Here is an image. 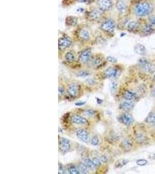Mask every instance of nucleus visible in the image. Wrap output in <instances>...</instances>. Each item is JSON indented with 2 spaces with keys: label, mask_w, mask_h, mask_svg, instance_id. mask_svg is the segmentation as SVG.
I'll use <instances>...</instances> for the list:
<instances>
[{
  "label": "nucleus",
  "mask_w": 155,
  "mask_h": 174,
  "mask_svg": "<svg viewBox=\"0 0 155 174\" xmlns=\"http://www.w3.org/2000/svg\"><path fill=\"white\" fill-rule=\"evenodd\" d=\"M153 10V6L148 2H140L134 8V13L138 16H145Z\"/></svg>",
  "instance_id": "1"
},
{
  "label": "nucleus",
  "mask_w": 155,
  "mask_h": 174,
  "mask_svg": "<svg viewBox=\"0 0 155 174\" xmlns=\"http://www.w3.org/2000/svg\"><path fill=\"white\" fill-rule=\"evenodd\" d=\"M139 66L145 71L151 73L155 70V66L153 64L147 60L145 58H141L138 61Z\"/></svg>",
  "instance_id": "2"
},
{
  "label": "nucleus",
  "mask_w": 155,
  "mask_h": 174,
  "mask_svg": "<svg viewBox=\"0 0 155 174\" xmlns=\"http://www.w3.org/2000/svg\"><path fill=\"white\" fill-rule=\"evenodd\" d=\"M116 28V23L111 19L105 20L101 26V29L106 33H113Z\"/></svg>",
  "instance_id": "3"
},
{
  "label": "nucleus",
  "mask_w": 155,
  "mask_h": 174,
  "mask_svg": "<svg viewBox=\"0 0 155 174\" xmlns=\"http://www.w3.org/2000/svg\"><path fill=\"white\" fill-rule=\"evenodd\" d=\"M91 58V50L87 48L81 53L79 56L78 61L82 64H86L90 61Z\"/></svg>",
  "instance_id": "4"
},
{
  "label": "nucleus",
  "mask_w": 155,
  "mask_h": 174,
  "mask_svg": "<svg viewBox=\"0 0 155 174\" xmlns=\"http://www.w3.org/2000/svg\"><path fill=\"white\" fill-rule=\"evenodd\" d=\"M97 5L99 9L101 11H108L112 7V2L111 0H98Z\"/></svg>",
  "instance_id": "5"
},
{
  "label": "nucleus",
  "mask_w": 155,
  "mask_h": 174,
  "mask_svg": "<svg viewBox=\"0 0 155 174\" xmlns=\"http://www.w3.org/2000/svg\"><path fill=\"white\" fill-rule=\"evenodd\" d=\"M72 41L71 38L68 36H64L60 38L58 41V46L59 48L61 50H64L71 45Z\"/></svg>",
  "instance_id": "6"
},
{
  "label": "nucleus",
  "mask_w": 155,
  "mask_h": 174,
  "mask_svg": "<svg viewBox=\"0 0 155 174\" xmlns=\"http://www.w3.org/2000/svg\"><path fill=\"white\" fill-rule=\"evenodd\" d=\"M59 148L62 153H66L70 151L71 148V142L69 139L62 138L59 142Z\"/></svg>",
  "instance_id": "7"
},
{
  "label": "nucleus",
  "mask_w": 155,
  "mask_h": 174,
  "mask_svg": "<svg viewBox=\"0 0 155 174\" xmlns=\"http://www.w3.org/2000/svg\"><path fill=\"white\" fill-rule=\"evenodd\" d=\"M79 89H80V86L77 84L73 83V84H70L68 87L67 92L69 96L72 97V98H75L78 94Z\"/></svg>",
  "instance_id": "8"
},
{
  "label": "nucleus",
  "mask_w": 155,
  "mask_h": 174,
  "mask_svg": "<svg viewBox=\"0 0 155 174\" xmlns=\"http://www.w3.org/2000/svg\"><path fill=\"white\" fill-rule=\"evenodd\" d=\"M71 122L74 124L80 125H86L88 122L86 118L78 114H74L71 117Z\"/></svg>",
  "instance_id": "9"
},
{
  "label": "nucleus",
  "mask_w": 155,
  "mask_h": 174,
  "mask_svg": "<svg viewBox=\"0 0 155 174\" xmlns=\"http://www.w3.org/2000/svg\"><path fill=\"white\" fill-rule=\"evenodd\" d=\"M76 136L80 140L86 142L90 140V135L89 133L86 130L78 129L76 130Z\"/></svg>",
  "instance_id": "10"
},
{
  "label": "nucleus",
  "mask_w": 155,
  "mask_h": 174,
  "mask_svg": "<svg viewBox=\"0 0 155 174\" xmlns=\"http://www.w3.org/2000/svg\"><path fill=\"white\" fill-rule=\"evenodd\" d=\"M121 122L125 125L129 126L134 122V118L129 113H124L121 114L120 117Z\"/></svg>",
  "instance_id": "11"
},
{
  "label": "nucleus",
  "mask_w": 155,
  "mask_h": 174,
  "mask_svg": "<svg viewBox=\"0 0 155 174\" xmlns=\"http://www.w3.org/2000/svg\"><path fill=\"white\" fill-rule=\"evenodd\" d=\"M134 102L132 100L125 99L121 103L120 107L125 112H129L134 108Z\"/></svg>",
  "instance_id": "12"
},
{
  "label": "nucleus",
  "mask_w": 155,
  "mask_h": 174,
  "mask_svg": "<svg viewBox=\"0 0 155 174\" xmlns=\"http://www.w3.org/2000/svg\"><path fill=\"white\" fill-rule=\"evenodd\" d=\"M118 74V70L115 68H109L108 69L106 70L104 73V75L106 77L111 79L116 78Z\"/></svg>",
  "instance_id": "13"
},
{
  "label": "nucleus",
  "mask_w": 155,
  "mask_h": 174,
  "mask_svg": "<svg viewBox=\"0 0 155 174\" xmlns=\"http://www.w3.org/2000/svg\"><path fill=\"white\" fill-rule=\"evenodd\" d=\"M78 38L83 41H87L90 38V32L85 28L80 29L78 32Z\"/></svg>",
  "instance_id": "14"
},
{
  "label": "nucleus",
  "mask_w": 155,
  "mask_h": 174,
  "mask_svg": "<svg viewBox=\"0 0 155 174\" xmlns=\"http://www.w3.org/2000/svg\"><path fill=\"white\" fill-rule=\"evenodd\" d=\"M133 146V143L132 140L129 138L123 139L121 143V147L126 152L129 151L132 149Z\"/></svg>",
  "instance_id": "15"
},
{
  "label": "nucleus",
  "mask_w": 155,
  "mask_h": 174,
  "mask_svg": "<svg viewBox=\"0 0 155 174\" xmlns=\"http://www.w3.org/2000/svg\"><path fill=\"white\" fill-rule=\"evenodd\" d=\"M102 14L99 10L96 9H94L89 12L88 13V17L89 18L93 20V21H97L100 19L101 17Z\"/></svg>",
  "instance_id": "16"
},
{
  "label": "nucleus",
  "mask_w": 155,
  "mask_h": 174,
  "mask_svg": "<svg viewBox=\"0 0 155 174\" xmlns=\"http://www.w3.org/2000/svg\"><path fill=\"white\" fill-rule=\"evenodd\" d=\"M116 7L118 11L121 14H124L127 12V7L123 0H117L116 4Z\"/></svg>",
  "instance_id": "17"
},
{
  "label": "nucleus",
  "mask_w": 155,
  "mask_h": 174,
  "mask_svg": "<svg viewBox=\"0 0 155 174\" xmlns=\"http://www.w3.org/2000/svg\"><path fill=\"white\" fill-rule=\"evenodd\" d=\"M134 51L138 55H145L147 52V50L144 45L141 44H138L134 47Z\"/></svg>",
  "instance_id": "18"
},
{
  "label": "nucleus",
  "mask_w": 155,
  "mask_h": 174,
  "mask_svg": "<svg viewBox=\"0 0 155 174\" xmlns=\"http://www.w3.org/2000/svg\"><path fill=\"white\" fill-rule=\"evenodd\" d=\"M136 96L137 93L132 90H127L123 94V98L126 100H132L136 98Z\"/></svg>",
  "instance_id": "19"
},
{
  "label": "nucleus",
  "mask_w": 155,
  "mask_h": 174,
  "mask_svg": "<svg viewBox=\"0 0 155 174\" xmlns=\"http://www.w3.org/2000/svg\"><path fill=\"white\" fill-rule=\"evenodd\" d=\"M154 28L152 26L150 25H147L146 26H144L142 28V33L145 35H148L151 34L154 32Z\"/></svg>",
  "instance_id": "20"
},
{
  "label": "nucleus",
  "mask_w": 155,
  "mask_h": 174,
  "mask_svg": "<svg viewBox=\"0 0 155 174\" xmlns=\"http://www.w3.org/2000/svg\"><path fill=\"white\" fill-rule=\"evenodd\" d=\"M139 28V24L135 21H131L128 24L127 28L129 32H135Z\"/></svg>",
  "instance_id": "21"
},
{
  "label": "nucleus",
  "mask_w": 155,
  "mask_h": 174,
  "mask_svg": "<svg viewBox=\"0 0 155 174\" xmlns=\"http://www.w3.org/2000/svg\"><path fill=\"white\" fill-rule=\"evenodd\" d=\"M78 18L74 16H68L66 19V23L68 26H76L78 24Z\"/></svg>",
  "instance_id": "22"
},
{
  "label": "nucleus",
  "mask_w": 155,
  "mask_h": 174,
  "mask_svg": "<svg viewBox=\"0 0 155 174\" xmlns=\"http://www.w3.org/2000/svg\"><path fill=\"white\" fill-rule=\"evenodd\" d=\"M83 163L88 167V168L91 170H94L96 168V166L94 164L93 160L89 158H85L84 159Z\"/></svg>",
  "instance_id": "23"
},
{
  "label": "nucleus",
  "mask_w": 155,
  "mask_h": 174,
  "mask_svg": "<svg viewBox=\"0 0 155 174\" xmlns=\"http://www.w3.org/2000/svg\"><path fill=\"white\" fill-rule=\"evenodd\" d=\"M78 168L80 174H88V168L84 163H80L78 165Z\"/></svg>",
  "instance_id": "24"
},
{
  "label": "nucleus",
  "mask_w": 155,
  "mask_h": 174,
  "mask_svg": "<svg viewBox=\"0 0 155 174\" xmlns=\"http://www.w3.org/2000/svg\"><path fill=\"white\" fill-rule=\"evenodd\" d=\"M65 59L69 63H72L75 61V55L74 53L71 51L68 52L65 55Z\"/></svg>",
  "instance_id": "25"
},
{
  "label": "nucleus",
  "mask_w": 155,
  "mask_h": 174,
  "mask_svg": "<svg viewBox=\"0 0 155 174\" xmlns=\"http://www.w3.org/2000/svg\"><path fill=\"white\" fill-rule=\"evenodd\" d=\"M67 171L69 174H78L80 172L78 170V166L74 165H70L67 168Z\"/></svg>",
  "instance_id": "26"
},
{
  "label": "nucleus",
  "mask_w": 155,
  "mask_h": 174,
  "mask_svg": "<svg viewBox=\"0 0 155 174\" xmlns=\"http://www.w3.org/2000/svg\"><path fill=\"white\" fill-rule=\"evenodd\" d=\"M128 163H129V161L127 160H125V159L120 160L116 163L115 167L116 168H122L123 166L127 165Z\"/></svg>",
  "instance_id": "27"
},
{
  "label": "nucleus",
  "mask_w": 155,
  "mask_h": 174,
  "mask_svg": "<svg viewBox=\"0 0 155 174\" xmlns=\"http://www.w3.org/2000/svg\"><path fill=\"white\" fill-rule=\"evenodd\" d=\"M118 87V84L116 81H112L109 84V89L111 92H114L116 91Z\"/></svg>",
  "instance_id": "28"
},
{
  "label": "nucleus",
  "mask_w": 155,
  "mask_h": 174,
  "mask_svg": "<svg viewBox=\"0 0 155 174\" xmlns=\"http://www.w3.org/2000/svg\"><path fill=\"white\" fill-rule=\"evenodd\" d=\"M78 77H81V78H86L87 77H89L90 75V73L88 71H86V70H81L78 72Z\"/></svg>",
  "instance_id": "29"
},
{
  "label": "nucleus",
  "mask_w": 155,
  "mask_h": 174,
  "mask_svg": "<svg viewBox=\"0 0 155 174\" xmlns=\"http://www.w3.org/2000/svg\"><path fill=\"white\" fill-rule=\"evenodd\" d=\"M90 143L93 146H97L99 143V138L96 136H94L90 139Z\"/></svg>",
  "instance_id": "30"
},
{
  "label": "nucleus",
  "mask_w": 155,
  "mask_h": 174,
  "mask_svg": "<svg viewBox=\"0 0 155 174\" xmlns=\"http://www.w3.org/2000/svg\"><path fill=\"white\" fill-rule=\"evenodd\" d=\"M146 122L150 124H155V113H150L147 117Z\"/></svg>",
  "instance_id": "31"
},
{
  "label": "nucleus",
  "mask_w": 155,
  "mask_h": 174,
  "mask_svg": "<svg viewBox=\"0 0 155 174\" xmlns=\"http://www.w3.org/2000/svg\"><path fill=\"white\" fill-rule=\"evenodd\" d=\"M136 140L138 143H142L146 140V136L142 134H138L136 136Z\"/></svg>",
  "instance_id": "32"
},
{
  "label": "nucleus",
  "mask_w": 155,
  "mask_h": 174,
  "mask_svg": "<svg viewBox=\"0 0 155 174\" xmlns=\"http://www.w3.org/2000/svg\"><path fill=\"white\" fill-rule=\"evenodd\" d=\"M84 114L87 116H88L90 117H93L95 116L96 114V111L93 109H87L84 111Z\"/></svg>",
  "instance_id": "33"
},
{
  "label": "nucleus",
  "mask_w": 155,
  "mask_h": 174,
  "mask_svg": "<svg viewBox=\"0 0 155 174\" xmlns=\"http://www.w3.org/2000/svg\"><path fill=\"white\" fill-rule=\"evenodd\" d=\"M102 59H101L99 57H96V58H95V59H94V61H93V65L97 67L98 66H100L102 64Z\"/></svg>",
  "instance_id": "34"
},
{
  "label": "nucleus",
  "mask_w": 155,
  "mask_h": 174,
  "mask_svg": "<svg viewBox=\"0 0 155 174\" xmlns=\"http://www.w3.org/2000/svg\"><path fill=\"white\" fill-rule=\"evenodd\" d=\"M94 164H95L96 166H99L100 165H101V163H102V161L101 160V159L97 157H94L93 159H92Z\"/></svg>",
  "instance_id": "35"
},
{
  "label": "nucleus",
  "mask_w": 155,
  "mask_h": 174,
  "mask_svg": "<svg viewBox=\"0 0 155 174\" xmlns=\"http://www.w3.org/2000/svg\"><path fill=\"white\" fill-rule=\"evenodd\" d=\"M136 163L139 166H144L147 163V161L145 159H139L136 161Z\"/></svg>",
  "instance_id": "36"
},
{
  "label": "nucleus",
  "mask_w": 155,
  "mask_h": 174,
  "mask_svg": "<svg viewBox=\"0 0 155 174\" xmlns=\"http://www.w3.org/2000/svg\"><path fill=\"white\" fill-rule=\"evenodd\" d=\"M106 61H108L109 62H111L112 63H116L117 62V60L116 58H115L114 57L112 56H109L106 58Z\"/></svg>",
  "instance_id": "37"
},
{
  "label": "nucleus",
  "mask_w": 155,
  "mask_h": 174,
  "mask_svg": "<svg viewBox=\"0 0 155 174\" xmlns=\"http://www.w3.org/2000/svg\"><path fill=\"white\" fill-rule=\"evenodd\" d=\"M86 82L88 84L91 85V86H93L96 83V81L94 79H93V78H87L86 80Z\"/></svg>",
  "instance_id": "38"
},
{
  "label": "nucleus",
  "mask_w": 155,
  "mask_h": 174,
  "mask_svg": "<svg viewBox=\"0 0 155 174\" xmlns=\"http://www.w3.org/2000/svg\"><path fill=\"white\" fill-rule=\"evenodd\" d=\"M59 174H63L65 172V170H64V167L63 166V165L62 164L59 163Z\"/></svg>",
  "instance_id": "39"
},
{
  "label": "nucleus",
  "mask_w": 155,
  "mask_h": 174,
  "mask_svg": "<svg viewBox=\"0 0 155 174\" xmlns=\"http://www.w3.org/2000/svg\"><path fill=\"white\" fill-rule=\"evenodd\" d=\"M100 159H101L102 163V162L103 163H106L108 161V157L106 156V155H102V156L101 157Z\"/></svg>",
  "instance_id": "40"
},
{
  "label": "nucleus",
  "mask_w": 155,
  "mask_h": 174,
  "mask_svg": "<svg viewBox=\"0 0 155 174\" xmlns=\"http://www.w3.org/2000/svg\"><path fill=\"white\" fill-rule=\"evenodd\" d=\"M86 104V102H83V101H80V102H78L75 104V105L77 106H82L83 105Z\"/></svg>",
  "instance_id": "41"
},
{
  "label": "nucleus",
  "mask_w": 155,
  "mask_h": 174,
  "mask_svg": "<svg viewBox=\"0 0 155 174\" xmlns=\"http://www.w3.org/2000/svg\"><path fill=\"white\" fill-rule=\"evenodd\" d=\"M58 92H59V95H62L63 94V92H64V89H63V87H59V89H58Z\"/></svg>",
  "instance_id": "42"
},
{
  "label": "nucleus",
  "mask_w": 155,
  "mask_h": 174,
  "mask_svg": "<svg viewBox=\"0 0 155 174\" xmlns=\"http://www.w3.org/2000/svg\"><path fill=\"white\" fill-rule=\"evenodd\" d=\"M149 21H150V23H152L153 25H155V16H152V17H150L149 18Z\"/></svg>",
  "instance_id": "43"
},
{
  "label": "nucleus",
  "mask_w": 155,
  "mask_h": 174,
  "mask_svg": "<svg viewBox=\"0 0 155 174\" xmlns=\"http://www.w3.org/2000/svg\"><path fill=\"white\" fill-rule=\"evenodd\" d=\"M150 94H151V96H152L155 97V87H154V88L152 89Z\"/></svg>",
  "instance_id": "44"
},
{
  "label": "nucleus",
  "mask_w": 155,
  "mask_h": 174,
  "mask_svg": "<svg viewBox=\"0 0 155 174\" xmlns=\"http://www.w3.org/2000/svg\"><path fill=\"white\" fill-rule=\"evenodd\" d=\"M96 100H97V104H101L103 102V100L99 98H96Z\"/></svg>",
  "instance_id": "45"
},
{
  "label": "nucleus",
  "mask_w": 155,
  "mask_h": 174,
  "mask_svg": "<svg viewBox=\"0 0 155 174\" xmlns=\"http://www.w3.org/2000/svg\"><path fill=\"white\" fill-rule=\"evenodd\" d=\"M78 1V2H88L90 0H76Z\"/></svg>",
  "instance_id": "46"
},
{
  "label": "nucleus",
  "mask_w": 155,
  "mask_h": 174,
  "mask_svg": "<svg viewBox=\"0 0 155 174\" xmlns=\"http://www.w3.org/2000/svg\"><path fill=\"white\" fill-rule=\"evenodd\" d=\"M153 159H155V153L153 154Z\"/></svg>",
  "instance_id": "47"
},
{
  "label": "nucleus",
  "mask_w": 155,
  "mask_h": 174,
  "mask_svg": "<svg viewBox=\"0 0 155 174\" xmlns=\"http://www.w3.org/2000/svg\"><path fill=\"white\" fill-rule=\"evenodd\" d=\"M153 80L155 81V75H154V76H153Z\"/></svg>",
  "instance_id": "48"
}]
</instances>
